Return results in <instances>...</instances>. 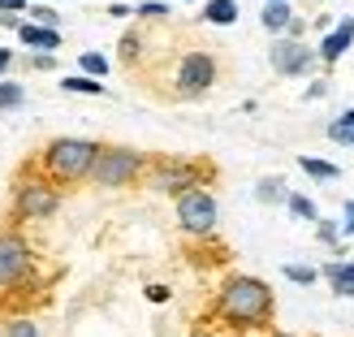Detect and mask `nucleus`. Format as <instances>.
Wrapping results in <instances>:
<instances>
[{
    "label": "nucleus",
    "mask_w": 354,
    "mask_h": 337,
    "mask_svg": "<svg viewBox=\"0 0 354 337\" xmlns=\"http://www.w3.org/2000/svg\"><path fill=\"white\" fill-rule=\"evenodd\" d=\"M216 316L234 329H268L277 316L272 286L259 277H225V286L216 294Z\"/></svg>",
    "instance_id": "nucleus-1"
},
{
    "label": "nucleus",
    "mask_w": 354,
    "mask_h": 337,
    "mask_svg": "<svg viewBox=\"0 0 354 337\" xmlns=\"http://www.w3.org/2000/svg\"><path fill=\"white\" fill-rule=\"evenodd\" d=\"M100 156V143H91V138H74V134H61L52 138V143H44L39 152V173L48 177L52 186H78L91 177V165Z\"/></svg>",
    "instance_id": "nucleus-2"
},
{
    "label": "nucleus",
    "mask_w": 354,
    "mask_h": 337,
    "mask_svg": "<svg viewBox=\"0 0 354 337\" xmlns=\"http://www.w3.org/2000/svg\"><path fill=\"white\" fill-rule=\"evenodd\" d=\"M216 78H221V61L212 57L207 48H186L182 57L173 61V69H169V86H165V100H199L203 91H212L216 86Z\"/></svg>",
    "instance_id": "nucleus-3"
},
{
    "label": "nucleus",
    "mask_w": 354,
    "mask_h": 337,
    "mask_svg": "<svg viewBox=\"0 0 354 337\" xmlns=\"http://www.w3.org/2000/svg\"><path fill=\"white\" fill-rule=\"evenodd\" d=\"M147 165H151V156L134 152V147H117V143L104 147V143H100V156H95L91 177H86V182H95V186H104V190L134 186V182H143Z\"/></svg>",
    "instance_id": "nucleus-4"
},
{
    "label": "nucleus",
    "mask_w": 354,
    "mask_h": 337,
    "mask_svg": "<svg viewBox=\"0 0 354 337\" xmlns=\"http://www.w3.org/2000/svg\"><path fill=\"white\" fill-rule=\"evenodd\" d=\"M61 208V190L48 182L44 173H26L13 182V217L17 221H52Z\"/></svg>",
    "instance_id": "nucleus-5"
},
{
    "label": "nucleus",
    "mask_w": 354,
    "mask_h": 337,
    "mask_svg": "<svg viewBox=\"0 0 354 337\" xmlns=\"http://www.w3.org/2000/svg\"><path fill=\"white\" fill-rule=\"evenodd\" d=\"M147 186L165 190V194H186V190H199L203 177H212V165L199 161H173V156H151L147 165Z\"/></svg>",
    "instance_id": "nucleus-6"
},
{
    "label": "nucleus",
    "mask_w": 354,
    "mask_h": 337,
    "mask_svg": "<svg viewBox=\"0 0 354 337\" xmlns=\"http://www.w3.org/2000/svg\"><path fill=\"white\" fill-rule=\"evenodd\" d=\"M30 264H35L30 242L17 234L13 225H5V229H0V294H9V290L22 286V281L30 277Z\"/></svg>",
    "instance_id": "nucleus-7"
},
{
    "label": "nucleus",
    "mask_w": 354,
    "mask_h": 337,
    "mask_svg": "<svg viewBox=\"0 0 354 337\" xmlns=\"http://www.w3.org/2000/svg\"><path fill=\"white\" fill-rule=\"evenodd\" d=\"M268 61H272V69L281 78H303V74H311L315 69V52L303 44V39H290V35H281V39H272V48H268Z\"/></svg>",
    "instance_id": "nucleus-8"
},
{
    "label": "nucleus",
    "mask_w": 354,
    "mask_h": 337,
    "mask_svg": "<svg viewBox=\"0 0 354 337\" xmlns=\"http://www.w3.org/2000/svg\"><path fill=\"white\" fill-rule=\"evenodd\" d=\"M177 221H182L186 234H212L216 229V199H212V190H186L177 194Z\"/></svg>",
    "instance_id": "nucleus-9"
},
{
    "label": "nucleus",
    "mask_w": 354,
    "mask_h": 337,
    "mask_svg": "<svg viewBox=\"0 0 354 337\" xmlns=\"http://www.w3.org/2000/svg\"><path fill=\"white\" fill-rule=\"evenodd\" d=\"M350 44H354V17H342V22L324 35V44L315 48V57H320L324 65H337L346 52H350Z\"/></svg>",
    "instance_id": "nucleus-10"
},
{
    "label": "nucleus",
    "mask_w": 354,
    "mask_h": 337,
    "mask_svg": "<svg viewBox=\"0 0 354 337\" xmlns=\"http://www.w3.org/2000/svg\"><path fill=\"white\" fill-rule=\"evenodd\" d=\"M259 22H263V30H272V35H290V39H298V35H303V22L294 17L290 5H263Z\"/></svg>",
    "instance_id": "nucleus-11"
},
{
    "label": "nucleus",
    "mask_w": 354,
    "mask_h": 337,
    "mask_svg": "<svg viewBox=\"0 0 354 337\" xmlns=\"http://www.w3.org/2000/svg\"><path fill=\"white\" fill-rule=\"evenodd\" d=\"M17 39H22L26 48H39V52H52V57H57V48H61V30H52V26H35V22H22V26H17Z\"/></svg>",
    "instance_id": "nucleus-12"
},
{
    "label": "nucleus",
    "mask_w": 354,
    "mask_h": 337,
    "mask_svg": "<svg viewBox=\"0 0 354 337\" xmlns=\"http://www.w3.org/2000/svg\"><path fill=\"white\" fill-rule=\"evenodd\" d=\"M203 22H212V26H234L238 22V0H207V5H203Z\"/></svg>",
    "instance_id": "nucleus-13"
},
{
    "label": "nucleus",
    "mask_w": 354,
    "mask_h": 337,
    "mask_svg": "<svg viewBox=\"0 0 354 337\" xmlns=\"http://www.w3.org/2000/svg\"><path fill=\"white\" fill-rule=\"evenodd\" d=\"M324 277H328V286L337 290V294H346V298H354V264H346V259H337V264H328L324 268Z\"/></svg>",
    "instance_id": "nucleus-14"
},
{
    "label": "nucleus",
    "mask_w": 354,
    "mask_h": 337,
    "mask_svg": "<svg viewBox=\"0 0 354 337\" xmlns=\"http://www.w3.org/2000/svg\"><path fill=\"white\" fill-rule=\"evenodd\" d=\"M61 91H69V95H104V82L86 78V74H69V78H61Z\"/></svg>",
    "instance_id": "nucleus-15"
},
{
    "label": "nucleus",
    "mask_w": 354,
    "mask_h": 337,
    "mask_svg": "<svg viewBox=\"0 0 354 337\" xmlns=\"http://www.w3.org/2000/svg\"><path fill=\"white\" fill-rule=\"evenodd\" d=\"M298 165H303V173L315 177V182H333V177H342V169L333 165V161H315V156H303Z\"/></svg>",
    "instance_id": "nucleus-16"
},
{
    "label": "nucleus",
    "mask_w": 354,
    "mask_h": 337,
    "mask_svg": "<svg viewBox=\"0 0 354 337\" xmlns=\"http://www.w3.org/2000/svg\"><path fill=\"white\" fill-rule=\"evenodd\" d=\"M255 199L259 203H281L286 199V182H281V177H263V182L255 186Z\"/></svg>",
    "instance_id": "nucleus-17"
},
{
    "label": "nucleus",
    "mask_w": 354,
    "mask_h": 337,
    "mask_svg": "<svg viewBox=\"0 0 354 337\" xmlns=\"http://www.w3.org/2000/svg\"><path fill=\"white\" fill-rule=\"evenodd\" d=\"M78 69H82V74L86 78H104V74H109V57H100V52H82V57H78Z\"/></svg>",
    "instance_id": "nucleus-18"
},
{
    "label": "nucleus",
    "mask_w": 354,
    "mask_h": 337,
    "mask_svg": "<svg viewBox=\"0 0 354 337\" xmlns=\"http://www.w3.org/2000/svg\"><path fill=\"white\" fill-rule=\"evenodd\" d=\"M22 100H26V86H22V82L0 78V113H5V109H17Z\"/></svg>",
    "instance_id": "nucleus-19"
},
{
    "label": "nucleus",
    "mask_w": 354,
    "mask_h": 337,
    "mask_svg": "<svg viewBox=\"0 0 354 337\" xmlns=\"http://www.w3.org/2000/svg\"><path fill=\"white\" fill-rule=\"evenodd\" d=\"M286 203H290V212L298 221H320V212H315V203L307 199V194H286Z\"/></svg>",
    "instance_id": "nucleus-20"
},
{
    "label": "nucleus",
    "mask_w": 354,
    "mask_h": 337,
    "mask_svg": "<svg viewBox=\"0 0 354 337\" xmlns=\"http://www.w3.org/2000/svg\"><path fill=\"white\" fill-rule=\"evenodd\" d=\"M26 13L35 17V26H52V30H57V22H61V13H57V9H48V5H30Z\"/></svg>",
    "instance_id": "nucleus-21"
},
{
    "label": "nucleus",
    "mask_w": 354,
    "mask_h": 337,
    "mask_svg": "<svg viewBox=\"0 0 354 337\" xmlns=\"http://www.w3.org/2000/svg\"><path fill=\"white\" fill-rule=\"evenodd\" d=\"M134 13L143 17V22H165V17H169V5H160V0H147V5H138Z\"/></svg>",
    "instance_id": "nucleus-22"
},
{
    "label": "nucleus",
    "mask_w": 354,
    "mask_h": 337,
    "mask_svg": "<svg viewBox=\"0 0 354 337\" xmlns=\"http://www.w3.org/2000/svg\"><path fill=\"white\" fill-rule=\"evenodd\" d=\"M286 277H290V281H298V286H311V281L320 277V273H315L311 264H286Z\"/></svg>",
    "instance_id": "nucleus-23"
},
{
    "label": "nucleus",
    "mask_w": 354,
    "mask_h": 337,
    "mask_svg": "<svg viewBox=\"0 0 354 337\" xmlns=\"http://www.w3.org/2000/svg\"><path fill=\"white\" fill-rule=\"evenodd\" d=\"M5 337H39V325L22 316V320H9V325H5Z\"/></svg>",
    "instance_id": "nucleus-24"
},
{
    "label": "nucleus",
    "mask_w": 354,
    "mask_h": 337,
    "mask_svg": "<svg viewBox=\"0 0 354 337\" xmlns=\"http://www.w3.org/2000/svg\"><path fill=\"white\" fill-rule=\"evenodd\" d=\"M350 130H354V109L333 121V126H328V138H342V134H350Z\"/></svg>",
    "instance_id": "nucleus-25"
},
{
    "label": "nucleus",
    "mask_w": 354,
    "mask_h": 337,
    "mask_svg": "<svg viewBox=\"0 0 354 337\" xmlns=\"http://www.w3.org/2000/svg\"><path fill=\"white\" fill-rule=\"evenodd\" d=\"M315 234H320V242H337V234H342V229L333 225V221H320V225H315Z\"/></svg>",
    "instance_id": "nucleus-26"
},
{
    "label": "nucleus",
    "mask_w": 354,
    "mask_h": 337,
    "mask_svg": "<svg viewBox=\"0 0 354 337\" xmlns=\"http://www.w3.org/2000/svg\"><path fill=\"white\" fill-rule=\"evenodd\" d=\"M30 9V0H0V13H17V17H22Z\"/></svg>",
    "instance_id": "nucleus-27"
},
{
    "label": "nucleus",
    "mask_w": 354,
    "mask_h": 337,
    "mask_svg": "<svg viewBox=\"0 0 354 337\" xmlns=\"http://www.w3.org/2000/svg\"><path fill=\"white\" fill-rule=\"evenodd\" d=\"M57 65V57H52V52H39V57H30V69H52Z\"/></svg>",
    "instance_id": "nucleus-28"
},
{
    "label": "nucleus",
    "mask_w": 354,
    "mask_h": 337,
    "mask_svg": "<svg viewBox=\"0 0 354 337\" xmlns=\"http://www.w3.org/2000/svg\"><path fill=\"white\" fill-rule=\"evenodd\" d=\"M342 234H346V238H354V199L346 203V221H342Z\"/></svg>",
    "instance_id": "nucleus-29"
},
{
    "label": "nucleus",
    "mask_w": 354,
    "mask_h": 337,
    "mask_svg": "<svg viewBox=\"0 0 354 337\" xmlns=\"http://www.w3.org/2000/svg\"><path fill=\"white\" fill-rule=\"evenodd\" d=\"M147 298H151V303H165V298H169V286H147Z\"/></svg>",
    "instance_id": "nucleus-30"
},
{
    "label": "nucleus",
    "mask_w": 354,
    "mask_h": 337,
    "mask_svg": "<svg viewBox=\"0 0 354 337\" xmlns=\"http://www.w3.org/2000/svg\"><path fill=\"white\" fill-rule=\"evenodd\" d=\"M9 69H13V52H9V48H0V78H5Z\"/></svg>",
    "instance_id": "nucleus-31"
},
{
    "label": "nucleus",
    "mask_w": 354,
    "mask_h": 337,
    "mask_svg": "<svg viewBox=\"0 0 354 337\" xmlns=\"http://www.w3.org/2000/svg\"><path fill=\"white\" fill-rule=\"evenodd\" d=\"M0 26H9V30H17V26H22V17H17V13H5V17H0Z\"/></svg>",
    "instance_id": "nucleus-32"
},
{
    "label": "nucleus",
    "mask_w": 354,
    "mask_h": 337,
    "mask_svg": "<svg viewBox=\"0 0 354 337\" xmlns=\"http://www.w3.org/2000/svg\"><path fill=\"white\" fill-rule=\"evenodd\" d=\"M109 13H113V17H130L134 9H130V5H109Z\"/></svg>",
    "instance_id": "nucleus-33"
},
{
    "label": "nucleus",
    "mask_w": 354,
    "mask_h": 337,
    "mask_svg": "<svg viewBox=\"0 0 354 337\" xmlns=\"http://www.w3.org/2000/svg\"><path fill=\"white\" fill-rule=\"evenodd\" d=\"M337 143H354V130H350V134H342V138H337Z\"/></svg>",
    "instance_id": "nucleus-34"
},
{
    "label": "nucleus",
    "mask_w": 354,
    "mask_h": 337,
    "mask_svg": "<svg viewBox=\"0 0 354 337\" xmlns=\"http://www.w3.org/2000/svg\"><path fill=\"white\" fill-rule=\"evenodd\" d=\"M263 5H290V0H263Z\"/></svg>",
    "instance_id": "nucleus-35"
},
{
    "label": "nucleus",
    "mask_w": 354,
    "mask_h": 337,
    "mask_svg": "<svg viewBox=\"0 0 354 337\" xmlns=\"http://www.w3.org/2000/svg\"><path fill=\"white\" fill-rule=\"evenodd\" d=\"M272 337H294V333H272Z\"/></svg>",
    "instance_id": "nucleus-36"
}]
</instances>
